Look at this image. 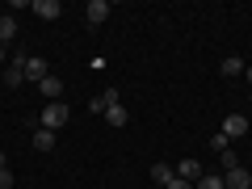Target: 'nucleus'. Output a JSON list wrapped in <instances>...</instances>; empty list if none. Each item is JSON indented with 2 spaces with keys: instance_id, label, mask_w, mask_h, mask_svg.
<instances>
[{
  "instance_id": "1",
  "label": "nucleus",
  "mask_w": 252,
  "mask_h": 189,
  "mask_svg": "<svg viewBox=\"0 0 252 189\" xmlns=\"http://www.w3.org/2000/svg\"><path fill=\"white\" fill-rule=\"evenodd\" d=\"M67 118H72V109L63 105V101H46V109L38 114V126H42V130H55V135H59L63 126H67Z\"/></svg>"
},
{
  "instance_id": "11",
  "label": "nucleus",
  "mask_w": 252,
  "mask_h": 189,
  "mask_svg": "<svg viewBox=\"0 0 252 189\" xmlns=\"http://www.w3.org/2000/svg\"><path fill=\"white\" fill-rule=\"evenodd\" d=\"M30 143H34V152H51V147H55V130H42V126H38Z\"/></svg>"
},
{
  "instance_id": "10",
  "label": "nucleus",
  "mask_w": 252,
  "mask_h": 189,
  "mask_svg": "<svg viewBox=\"0 0 252 189\" xmlns=\"http://www.w3.org/2000/svg\"><path fill=\"white\" fill-rule=\"evenodd\" d=\"M17 38V17H9V13H0V46L13 42Z\"/></svg>"
},
{
  "instance_id": "6",
  "label": "nucleus",
  "mask_w": 252,
  "mask_h": 189,
  "mask_svg": "<svg viewBox=\"0 0 252 189\" xmlns=\"http://www.w3.org/2000/svg\"><path fill=\"white\" fill-rule=\"evenodd\" d=\"M109 13H114V4H109V0H89V26H101Z\"/></svg>"
},
{
  "instance_id": "2",
  "label": "nucleus",
  "mask_w": 252,
  "mask_h": 189,
  "mask_svg": "<svg viewBox=\"0 0 252 189\" xmlns=\"http://www.w3.org/2000/svg\"><path fill=\"white\" fill-rule=\"evenodd\" d=\"M219 135H227V139H244V135H248V118H244V114H227Z\"/></svg>"
},
{
  "instance_id": "22",
  "label": "nucleus",
  "mask_w": 252,
  "mask_h": 189,
  "mask_svg": "<svg viewBox=\"0 0 252 189\" xmlns=\"http://www.w3.org/2000/svg\"><path fill=\"white\" fill-rule=\"evenodd\" d=\"M0 63H4V46H0Z\"/></svg>"
},
{
  "instance_id": "5",
  "label": "nucleus",
  "mask_w": 252,
  "mask_h": 189,
  "mask_svg": "<svg viewBox=\"0 0 252 189\" xmlns=\"http://www.w3.org/2000/svg\"><path fill=\"white\" fill-rule=\"evenodd\" d=\"M30 13H38L42 21H55V17L63 13V4H59V0H34V4H30Z\"/></svg>"
},
{
  "instance_id": "7",
  "label": "nucleus",
  "mask_w": 252,
  "mask_h": 189,
  "mask_svg": "<svg viewBox=\"0 0 252 189\" xmlns=\"http://www.w3.org/2000/svg\"><path fill=\"white\" fill-rule=\"evenodd\" d=\"M51 76V67H46V59H38V55H30L26 59V80H46Z\"/></svg>"
},
{
  "instance_id": "3",
  "label": "nucleus",
  "mask_w": 252,
  "mask_h": 189,
  "mask_svg": "<svg viewBox=\"0 0 252 189\" xmlns=\"http://www.w3.org/2000/svg\"><path fill=\"white\" fill-rule=\"evenodd\" d=\"M223 185L227 189H252V172L244 168V164H240V168H227L223 172Z\"/></svg>"
},
{
  "instance_id": "17",
  "label": "nucleus",
  "mask_w": 252,
  "mask_h": 189,
  "mask_svg": "<svg viewBox=\"0 0 252 189\" xmlns=\"http://www.w3.org/2000/svg\"><path fill=\"white\" fill-rule=\"evenodd\" d=\"M223 168H240V160H235V147H227V152H223Z\"/></svg>"
},
{
  "instance_id": "12",
  "label": "nucleus",
  "mask_w": 252,
  "mask_h": 189,
  "mask_svg": "<svg viewBox=\"0 0 252 189\" xmlns=\"http://www.w3.org/2000/svg\"><path fill=\"white\" fill-rule=\"evenodd\" d=\"M126 118H130V114H126V105H122V101L105 109V122H109V126H126Z\"/></svg>"
},
{
  "instance_id": "15",
  "label": "nucleus",
  "mask_w": 252,
  "mask_h": 189,
  "mask_svg": "<svg viewBox=\"0 0 252 189\" xmlns=\"http://www.w3.org/2000/svg\"><path fill=\"white\" fill-rule=\"evenodd\" d=\"M198 189H227V185H223V177H215V172H206V177L198 181Z\"/></svg>"
},
{
  "instance_id": "4",
  "label": "nucleus",
  "mask_w": 252,
  "mask_h": 189,
  "mask_svg": "<svg viewBox=\"0 0 252 189\" xmlns=\"http://www.w3.org/2000/svg\"><path fill=\"white\" fill-rule=\"evenodd\" d=\"M172 172H177L181 181H193V185H198V181L206 177V172H202V164L193 160V156H189V160H181V164H177V168H172Z\"/></svg>"
},
{
  "instance_id": "16",
  "label": "nucleus",
  "mask_w": 252,
  "mask_h": 189,
  "mask_svg": "<svg viewBox=\"0 0 252 189\" xmlns=\"http://www.w3.org/2000/svg\"><path fill=\"white\" fill-rule=\"evenodd\" d=\"M210 147H215V152H219V156H223V152H227V147H231V139H227V135H215V139H210Z\"/></svg>"
},
{
  "instance_id": "18",
  "label": "nucleus",
  "mask_w": 252,
  "mask_h": 189,
  "mask_svg": "<svg viewBox=\"0 0 252 189\" xmlns=\"http://www.w3.org/2000/svg\"><path fill=\"white\" fill-rule=\"evenodd\" d=\"M0 189H13V172L9 168H0Z\"/></svg>"
},
{
  "instance_id": "19",
  "label": "nucleus",
  "mask_w": 252,
  "mask_h": 189,
  "mask_svg": "<svg viewBox=\"0 0 252 189\" xmlns=\"http://www.w3.org/2000/svg\"><path fill=\"white\" fill-rule=\"evenodd\" d=\"M168 189H193V181H181V177H177V181H172Z\"/></svg>"
},
{
  "instance_id": "13",
  "label": "nucleus",
  "mask_w": 252,
  "mask_h": 189,
  "mask_svg": "<svg viewBox=\"0 0 252 189\" xmlns=\"http://www.w3.org/2000/svg\"><path fill=\"white\" fill-rule=\"evenodd\" d=\"M21 80H26V67H21V63H9V72H4V84H9V89H17Z\"/></svg>"
},
{
  "instance_id": "14",
  "label": "nucleus",
  "mask_w": 252,
  "mask_h": 189,
  "mask_svg": "<svg viewBox=\"0 0 252 189\" xmlns=\"http://www.w3.org/2000/svg\"><path fill=\"white\" fill-rule=\"evenodd\" d=\"M248 67H244V59H235V55H227L223 59V76H244Z\"/></svg>"
},
{
  "instance_id": "8",
  "label": "nucleus",
  "mask_w": 252,
  "mask_h": 189,
  "mask_svg": "<svg viewBox=\"0 0 252 189\" xmlns=\"http://www.w3.org/2000/svg\"><path fill=\"white\" fill-rule=\"evenodd\" d=\"M38 89H42V97H46V101H59V97H63V80H59L55 72L46 76V80H38Z\"/></svg>"
},
{
  "instance_id": "9",
  "label": "nucleus",
  "mask_w": 252,
  "mask_h": 189,
  "mask_svg": "<svg viewBox=\"0 0 252 189\" xmlns=\"http://www.w3.org/2000/svg\"><path fill=\"white\" fill-rule=\"evenodd\" d=\"M152 181H156V185H160V189H168L172 181H177V172H172L168 164H152Z\"/></svg>"
},
{
  "instance_id": "21",
  "label": "nucleus",
  "mask_w": 252,
  "mask_h": 189,
  "mask_svg": "<svg viewBox=\"0 0 252 189\" xmlns=\"http://www.w3.org/2000/svg\"><path fill=\"white\" fill-rule=\"evenodd\" d=\"M244 80H248V84H252V67H248V72H244Z\"/></svg>"
},
{
  "instance_id": "20",
  "label": "nucleus",
  "mask_w": 252,
  "mask_h": 189,
  "mask_svg": "<svg viewBox=\"0 0 252 189\" xmlns=\"http://www.w3.org/2000/svg\"><path fill=\"white\" fill-rule=\"evenodd\" d=\"M0 168H9V156H4V152H0Z\"/></svg>"
}]
</instances>
